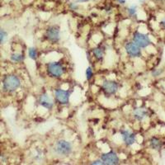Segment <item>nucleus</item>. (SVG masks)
I'll use <instances>...</instances> for the list:
<instances>
[{
  "instance_id": "1",
  "label": "nucleus",
  "mask_w": 165,
  "mask_h": 165,
  "mask_svg": "<svg viewBox=\"0 0 165 165\" xmlns=\"http://www.w3.org/2000/svg\"><path fill=\"white\" fill-rule=\"evenodd\" d=\"M3 87L6 92H14L21 87V80L17 75L9 74L3 78Z\"/></svg>"
},
{
  "instance_id": "2",
  "label": "nucleus",
  "mask_w": 165,
  "mask_h": 165,
  "mask_svg": "<svg viewBox=\"0 0 165 165\" xmlns=\"http://www.w3.org/2000/svg\"><path fill=\"white\" fill-rule=\"evenodd\" d=\"M55 151L61 156H68L73 151V145L70 141L59 140L56 143Z\"/></svg>"
},
{
  "instance_id": "3",
  "label": "nucleus",
  "mask_w": 165,
  "mask_h": 165,
  "mask_svg": "<svg viewBox=\"0 0 165 165\" xmlns=\"http://www.w3.org/2000/svg\"><path fill=\"white\" fill-rule=\"evenodd\" d=\"M48 75L55 78H60L64 74V67L59 62H50L46 65Z\"/></svg>"
},
{
  "instance_id": "4",
  "label": "nucleus",
  "mask_w": 165,
  "mask_h": 165,
  "mask_svg": "<svg viewBox=\"0 0 165 165\" xmlns=\"http://www.w3.org/2000/svg\"><path fill=\"white\" fill-rule=\"evenodd\" d=\"M45 37L49 41L52 43H58L60 41V28L59 26H50L45 31Z\"/></svg>"
},
{
  "instance_id": "5",
  "label": "nucleus",
  "mask_w": 165,
  "mask_h": 165,
  "mask_svg": "<svg viewBox=\"0 0 165 165\" xmlns=\"http://www.w3.org/2000/svg\"><path fill=\"white\" fill-rule=\"evenodd\" d=\"M133 42L140 48H146L151 44V41L148 35L135 31L133 35Z\"/></svg>"
},
{
  "instance_id": "6",
  "label": "nucleus",
  "mask_w": 165,
  "mask_h": 165,
  "mask_svg": "<svg viewBox=\"0 0 165 165\" xmlns=\"http://www.w3.org/2000/svg\"><path fill=\"white\" fill-rule=\"evenodd\" d=\"M101 160L103 162V164L106 165H116L120 163L119 157L114 151L103 153L101 155Z\"/></svg>"
},
{
  "instance_id": "7",
  "label": "nucleus",
  "mask_w": 165,
  "mask_h": 165,
  "mask_svg": "<svg viewBox=\"0 0 165 165\" xmlns=\"http://www.w3.org/2000/svg\"><path fill=\"white\" fill-rule=\"evenodd\" d=\"M55 97L59 103L62 105H67L70 102V92L61 88H57L55 90Z\"/></svg>"
},
{
  "instance_id": "8",
  "label": "nucleus",
  "mask_w": 165,
  "mask_h": 165,
  "mask_svg": "<svg viewBox=\"0 0 165 165\" xmlns=\"http://www.w3.org/2000/svg\"><path fill=\"white\" fill-rule=\"evenodd\" d=\"M102 89L104 90V92L106 93L109 94V95H112V94H115L116 92H117L119 85L116 81L110 80V79H106V80H104L102 82Z\"/></svg>"
},
{
  "instance_id": "9",
  "label": "nucleus",
  "mask_w": 165,
  "mask_h": 165,
  "mask_svg": "<svg viewBox=\"0 0 165 165\" xmlns=\"http://www.w3.org/2000/svg\"><path fill=\"white\" fill-rule=\"evenodd\" d=\"M126 53L129 56H131L132 58H136L141 56V50L136 44H135L134 42H128L126 43L125 46Z\"/></svg>"
},
{
  "instance_id": "10",
  "label": "nucleus",
  "mask_w": 165,
  "mask_h": 165,
  "mask_svg": "<svg viewBox=\"0 0 165 165\" xmlns=\"http://www.w3.org/2000/svg\"><path fill=\"white\" fill-rule=\"evenodd\" d=\"M39 104L46 109L51 110L53 108L54 101L47 92H43L39 98Z\"/></svg>"
},
{
  "instance_id": "11",
  "label": "nucleus",
  "mask_w": 165,
  "mask_h": 165,
  "mask_svg": "<svg viewBox=\"0 0 165 165\" xmlns=\"http://www.w3.org/2000/svg\"><path fill=\"white\" fill-rule=\"evenodd\" d=\"M120 135L126 145L131 146L135 142V135L133 132L130 131L128 130H123L120 131Z\"/></svg>"
},
{
  "instance_id": "12",
  "label": "nucleus",
  "mask_w": 165,
  "mask_h": 165,
  "mask_svg": "<svg viewBox=\"0 0 165 165\" xmlns=\"http://www.w3.org/2000/svg\"><path fill=\"white\" fill-rule=\"evenodd\" d=\"M147 114L148 112L144 108H135L133 112L134 117L137 120H142L147 116Z\"/></svg>"
},
{
  "instance_id": "13",
  "label": "nucleus",
  "mask_w": 165,
  "mask_h": 165,
  "mask_svg": "<svg viewBox=\"0 0 165 165\" xmlns=\"http://www.w3.org/2000/svg\"><path fill=\"white\" fill-rule=\"evenodd\" d=\"M150 146L154 149H160L162 146V142L157 137H153L150 140Z\"/></svg>"
},
{
  "instance_id": "14",
  "label": "nucleus",
  "mask_w": 165,
  "mask_h": 165,
  "mask_svg": "<svg viewBox=\"0 0 165 165\" xmlns=\"http://www.w3.org/2000/svg\"><path fill=\"white\" fill-rule=\"evenodd\" d=\"M92 55H93V56L95 57L96 59L100 60V59L103 58V51L102 50L101 48H94L92 50Z\"/></svg>"
},
{
  "instance_id": "15",
  "label": "nucleus",
  "mask_w": 165,
  "mask_h": 165,
  "mask_svg": "<svg viewBox=\"0 0 165 165\" xmlns=\"http://www.w3.org/2000/svg\"><path fill=\"white\" fill-rule=\"evenodd\" d=\"M10 59L14 62H22L24 59V56L23 54L14 53L12 54L11 56H10Z\"/></svg>"
},
{
  "instance_id": "16",
  "label": "nucleus",
  "mask_w": 165,
  "mask_h": 165,
  "mask_svg": "<svg viewBox=\"0 0 165 165\" xmlns=\"http://www.w3.org/2000/svg\"><path fill=\"white\" fill-rule=\"evenodd\" d=\"M37 51L36 48L34 47H30L29 48V50H28V56H29V58L31 59H33V60H36L37 59Z\"/></svg>"
},
{
  "instance_id": "17",
  "label": "nucleus",
  "mask_w": 165,
  "mask_h": 165,
  "mask_svg": "<svg viewBox=\"0 0 165 165\" xmlns=\"http://www.w3.org/2000/svg\"><path fill=\"white\" fill-rule=\"evenodd\" d=\"M8 40V33L7 31L3 29V28H0V44H3L5 43Z\"/></svg>"
},
{
  "instance_id": "18",
  "label": "nucleus",
  "mask_w": 165,
  "mask_h": 165,
  "mask_svg": "<svg viewBox=\"0 0 165 165\" xmlns=\"http://www.w3.org/2000/svg\"><path fill=\"white\" fill-rule=\"evenodd\" d=\"M93 76V71L91 67H88L86 70V78L88 80H91Z\"/></svg>"
},
{
  "instance_id": "19",
  "label": "nucleus",
  "mask_w": 165,
  "mask_h": 165,
  "mask_svg": "<svg viewBox=\"0 0 165 165\" xmlns=\"http://www.w3.org/2000/svg\"><path fill=\"white\" fill-rule=\"evenodd\" d=\"M128 13L130 16H134L136 13V6H131L128 9Z\"/></svg>"
},
{
  "instance_id": "20",
  "label": "nucleus",
  "mask_w": 165,
  "mask_h": 165,
  "mask_svg": "<svg viewBox=\"0 0 165 165\" xmlns=\"http://www.w3.org/2000/svg\"><path fill=\"white\" fill-rule=\"evenodd\" d=\"M162 73H163L162 70H155L154 71L152 72V75L154 76V77H157V76L160 75Z\"/></svg>"
},
{
  "instance_id": "21",
  "label": "nucleus",
  "mask_w": 165,
  "mask_h": 165,
  "mask_svg": "<svg viewBox=\"0 0 165 165\" xmlns=\"http://www.w3.org/2000/svg\"><path fill=\"white\" fill-rule=\"evenodd\" d=\"M91 164H103V162L101 160H98L91 163Z\"/></svg>"
},
{
  "instance_id": "22",
  "label": "nucleus",
  "mask_w": 165,
  "mask_h": 165,
  "mask_svg": "<svg viewBox=\"0 0 165 165\" xmlns=\"http://www.w3.org/2000/svg\"><path fill=\"white\" fill-rule=\"evenodd\" d=\"M117 2L120 3V4H124V3H126V0H117Z\"/></svg>"
},
{
  "instance_id": "23",
  "label": "nucleus",
  "mask_w": 165,
  "mask_h": 165,
  "mask_svg": "<svg viewBox=\"0 0 165 165\" xmlns=\"http://www.w3.org/2000/svg\"><path fill=\"white\" fill-rule=\"evenodd\" d=\"M89 0H77L78 3H84V2H88Z\"/></svg>"
},
{
  "instance_id": "24",
  "label": "nucleus",
  "mask_w": 165,
  "mask_h": 165,
  "mask_svg": "<svg viewBox=\"0 0 165 165\" xmlns=\"http://www.w3.org/2000/svg\"><path fill=\"white\" fill-rule=\"evenodd\" d=\"M161 25H162L163 27L165 28V18L163 20L162 22H161Z\"/></svg>"
},
{
  "instance_id": "25",
  "label": "nucleus",
  "mask_w": 165,
  "mask_h": 165,
  "mask_svg": "<svg viewBox=\"0 0 165 165\" xmlns=\"http://www.w3.org/2000/svg\"><path fill=\"white\" fill-rule=\"evenodd\" d=\"M71 8H72L73 9H77V6L74 5V4H71Z\"/></svg>"
},
{
  "instance_id": "26",
  "label": "nucleus",
  "mask_w": 165,
  "mask_h": 165,
  "mask_svg": "<svg viewBox=\"0 0 165 165\" xmlns=\"http://www.w3.org/2000/svg\"><path fill=\"white\" fill-rule=\"evenodd\" d=\"M156 1L160 2V3H164L165 2V0H156Z\"/></svg>"
},
{
  "instance_id": "27",
  "label": "nucleus",
  "mask_w": 165,
  "mask_h": 165,
  "mask_svg": "<svg viewBox=\"0 0 165 165\" xmlns=\"http://www.w3.org/2000/svg\"><path fill=\"white\" fill-rule=\"evenodd\" d=\"M140 1H145V0H140Z\"/></svg>"
}]
</instances>
